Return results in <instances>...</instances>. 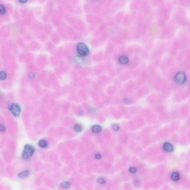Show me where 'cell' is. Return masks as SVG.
Wrapping results in <instances>:
<instances>
[{
    "label": "cell",
    "instance_id": "obj_1",
    "mask_svg": "<svg viewBox=\"0 0 190 190\" xmlns=\"http://www.w3.org/2000/svg\"><path fill=\"white\" fill-rule=\"evenodd\" d=\"M35 151V149L30 144H26L24 147L22 151V158L25 160H28L32 158Z\"/></svg>",
    "mask_w": 190,
    "mask_h": 190
},
{
    "label": "cell",
    "instance_id": "obj_2",
    "mask_svg": "<svg viewBox=\"0 0 190 190\" xmlns=\"http://www.w3.org/2000/svg\"><path fill=\"white\" fill-rule=\"evenodd\" d=\"M77 50L78 54L82 56H87L90 53V50L88 47L83 42H80L77 45Z\"/></svg>",
    "mask_w": 190,
    "mask_h": 190
},
{
    "label": "cell",
    "instance_id": "obj_3",
    "mask_svg": "<svg viewBox=\"0 0 190 190\" xmlns=\"http://www.w3.org/2000/svg\"><path fill=\"white\" fill-rule=\"evenodd\" d=\"M9 110L11 113L16 117H18L20 116L21 113V109L18 104L16 103L12 104L8 108Z\"/></svg>",
    "mask_w": 190,
    "mask_h": 190
},
{
    "label": "cell",
    "instance_id": "obj_4",
    "mask_svg": "<svg viewBox=\"0 0 190 190\" xmlns=\"http://www.w3.org/2000/svg\"><path fill=\"white\" fill-rule=\"evenodd\" d=\"M175 81L178 84H183L186 79V74L183 71H180L176 73L174 77Z\"/></svg>",
    "mask_w": 190,
    "mask_h": 190
},
{
    "label": "cell",
    "instance_id": "obj_5",
    "mask_svg": "<svg viewBox=\"0 0 190 190\" xmlns=\"http://www.w3.org/2000/svg\"><path fill=\"white\" fill-rule=\"evenodd\" d=\"M163 148L167 152H171L173 151L174 147L172 144L169 142H165L164 144Z\"/></svg>",
    "mask_w": 190,
    "mask_h": 190
},
{
    "label": "cell",
    "instance_id": "obj_6",
    "mask_svg": "<svg viewBox=\"0 0 190 190\" xmlns=\"http://www.w3.org/2000/svg\"><path fill=\"white\" fill-rule=\"evenodd\" d=\"M29 173L30 172L28 170L23 171L19 173L18 175V177L20 179H24L29 176Z\"/></svg>",
    "mask_w": 190,
    "mask_h": 190
},
{
    "label": "cell",
    "instance_id": "obj_7",
    "mask_svg": "<svg viewBox=\"0 0 190 190\" xmlns=\"http://www.w3.org/2000/svg\"><path fill=\"white\" fill-rule=\"evenodd\" d=\"M119 61L120 63L124 64L129 62V59L127 56L123 55L121 56L119 58Z\"/></svg>",
    "mask_w": 190,
    "mask_h": 190
},
{
    "label": "cell",
    "instance_id": "obj_8",
    "mask_svg": "<svg viewBox=\"0 0 190 190\" xmlns=\"http://www.w3.org/2000/svg\"><path fill=\"white\" fill-rule=\"evenodd\" d=\"M101 127L100 126L98 125H95L94 126L92 127V130L93 132L95 133H99L101 131Z\"/></svg>",
    "mask_w": 190,
    "mask_h": 190
},
{
    "label": "cell",
    "instance_id": "obj_9",
    "mask_svg": "<svg viewBox=\"0 0 190 190\" xmlns=\"http://www.w3.org/2000/svg\"><path fill=\"white\" fill-rule=\"evenodd\" d=\"M171 178L172 180L174 181H177L179 179V174L177 172H174L172 173Z\"/></svg>",
    "mask_w": 190,
    "mask_h": 190
},
{
    "label": "cell",
    "instance_id": "obj_10",
    "mask_svg": "<svg viewBox=\"0 0 190 190\" xmlns=\"http://www.w3.org/2000/svg\"><path fill=\"white\" fill-rule=\"evenodd\" d=\"M38 145L41 148H45L47 147L48 143L45 140H42L39 141Z\"/></svg>",
    "mask_w": 190,
    "mask_h": 190
},
{
    "label": "cell",
    "instance_id": "obj_11",
    "mask_svg": "<svg viewBox=\"0 0 190 190\" xmlns=\"http://www.w3.org/2000/svg\"><path fill=\"white\" fill-rule=\"evenodd\" d=\"M61 186L64 188L68 189L71 186V184L68 182L65 181L62 182L60 184Z\"/></svg>",
    "mask_w": 190,
    "mask_h": 190
},
{
    "label": "cell",
    "instance_id": "obj_12",
    "mask_svg": "<svg viewBox=\"0 0 190 190\" xmlns=\"http://www.w3.org/2000/svg\"><path fill=\"white\" fill-rule=\"evenodd\" d=\"M6 77H7V74L5 71H2L0 72V80H5Z\"/></svg>",
    "mask_w": 190,
    "mask_h": 190
},
{
    "label": "cell",
    "instance_id": "obj_13",
    "mask_svg": "<svg viewBox=\"0 0 190 190\" xmlns=\"http://www.w3.org/2000/svg\"><path fill=\"white\" fill-rule=\"evenodd\" d=\"M74 130L76 132H81L82 130V127L79 124H75L74 126Z\"/></svg>",
    "mask_w": 190,
    "mask_h": 190
},
{
    "label": "cell",
    "instance_id": "obj_14",
    "mask_svg": "<svg viewBox=\"0 0 190 190\" xmlns=\"http://www.w3.org/2000/svg\"><path fill=\"white\" fill-rule=\"evenodd\" d=\"M6 12V8L3 4H0V14L4 15Z\"/></svg>",
    "mask_w": 190,
    "mask_h": 190
},
{
    "label": "cell",
    "instance_id": "obj_15",
    "mask_svg": "<svg viewBox=\"0 0 190 190\" xmlns=\"http://www.w3.org/2000/svg\"><path fill=\"white\" fill-rule=\"evenodd\" d=\"M97 182L100 185H104L106 183V180L102 178H99L97 179Z\"/></svg>",
    "mask_w": 190,
    "mask_h": 190
},
{
    "label": "cell",
    "instance_id": "obj_16",
    "mask_svg": "<svg viewBox=\"0 0 190 190\" xmlns=\"http://www.w3.org/2000/svg\"><path fill=\"white\" fill-rule=\"evenodd\" d=\"M137 171V168L136 167H132L130 168L129 169L130 172L131 173H132V174L136 173V172Z\"/></svg>",
    "mask_w": 190,
    "mask_h": 190
},
{
    "label": "cell",
    "instance_id": "obj_17",
    "mask_svg": "<svg viewBox=\"0 0 190 190\" xmlns=\"http://www.w3.org/2000/svg\"><path fill=\"white\" fill-rule=\"evenodd\" d=\"M112 128L114 130H115V131H118L120 129V127L119 126V125L116 124H114L112 126Z\"/></svg>",
    "mask_w": 190,
    "mask_h": 190
},
{
    "label": "cell",
    "instance_id": "obj_18",
    "mask_svg": "<svg viewBox=\"0 0 190 190\" xmlns=\"http://www.w3.org/2000/svg\"><path fill=\"white\" fill-rule=\"evenodd\" d=\"M123 102L125 104H129L130 103V100L128 98H125L124 99H123Z\"/></svg>",
    "mask_w": 190,
    "mask_h": 190
},
{
    "label": "cell",
    "instance_id": "obj_19",
    "mask_svg": "<svg viewBox=\"0 0 190 190\" xmlns=\"http://www.w3.org/2000/svg\"><path fill=\"white\" fill-rule=\"evenodd\" d=\"M95 158H96V159H100L101 158V154L99 153H96V154H95Z\"/></svg>",
    "mask_w": 190,
    "mask_h": 190
},
{
    "label": "cell",
    "instance_id": "obj_20",
    "mask_svg": "<svg viewBox=\"0 0 190 190\" xmlns=\"http://www.w3.org/2000/svg\"><path fill=\"white\" fill-rule=\"evenodd\" d=\"M6 130L5 127L4 125L0 124V131L4 132Z\"/></svg>",
    "mask_w": 190,
    "mask_h": 190
},
{
    "label": "cell",
    "instance_id": "obj_21",
    "mask_svg": "<svg viewBox=\"0 0 190 190\" xmlns=\"http://www.w3.org/2000/svg\"><path fill=\"white\" fill-rule=\"evenodd\" d=\"M20 3H22V4H24V3H25L26 2H27V1H24V0H22V1H20Z\"/></svg>",
    "mask_w": 190,
    "mask_h": 190
},
{
    "label": "cell",
    "instance_id": "obj_22",
    "mask_svg": "<svg viewBox=\"0 0 190 190\" xmlns=\"http://www.w3.org/2000/svg\"></svg>",
    "mask_w": 190,
    "mask_h": 190
}]
</instances>
